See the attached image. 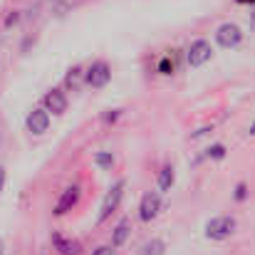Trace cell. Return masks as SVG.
Returning <instances> with one entry per match:
<instances>
[{
  "mask_svg": "<svg viewBox=\"0 0 255 255\" xmlns=\"http://www.w3.org/2000/svg\"><path fill=\"white\" fill-rule=\"evenodd\" d=\"M236 228H238L236 218L218 216V218H211L206 223V238H211V241H226V238H231L236 233Z\"/></svg>",
  "mask_w": 255,
  "mask_h": 255,
  "instance_id": "6da1fadb",
  "label": "cell"
},
{
  "mask_svg": "<svg viewBox=\"0 0 255 255\" xmlns=\"http://www.w3.org/2000/svg\"><path fill=\"white\" fill-rule=\"evenodd\" d=\"M124 188H127V181H117V183L109 188V193H107L104 201H102V208H99L97 223H104V221L117 211V206H119V201H122V196H124Z\"/></svg>",
  "mask_w": 255,
  "mask_h": 255,
  "instance_id": "7a4b0ae2",
  "label": "cell"
},
{
  "mask_svg": "<svg viewBox=\"0 0 255 255\" xmlns=\"http://www.w3.org/2000/svg\"><path fill=\"white\" fill-rule=\"evenodd\" d=\"M85 80L89 87L102 89V87L109 85V80H112V67H109L104 60H97V62L89 65V70L85 72Z\"/></svg>",
  "mask_w": 255,
  "mask_h": 255,
  "instance_id": "3957f363",
  "label": "cell"
},
{
  "mask_svg": "<svg viewBox=\"0 0 255 255\" xmlns=\"http://www.w3.org/2000/svg\"><path fill=\"white\" fill-rule=\"evenodd\" d=\"M216 40L221 47L231 50V47H238L241 40H243V30L236 25V22H223L218 30H216Z\"/></svg>",
  "mask_w": 255,
  "mask_h": 255,
  "instance_id": "277c9868",
  "label": "cell"
},
{
  "mask_svg": "<svg viewBox=\"0 0 255 255\" xmlns=\"http://www.w3.org/2000/svg\"><path fill=\"white\" fill-rule=\"evenodd\" d=\"M211 57H213V47H211L208 40H196V42H191V47H188V52H186V60H188L191 67H201V65H206Z\"/></svg>",
  "mask_w": 255,
  "mask_h": 255,
  "instance_id": "5b68a950",
  "label": "cell"
},
{
  "mask_svg": "<svg viewBox=\"0 0 255 255\" xmlns=\"http://www.w3.org/2000/svg\"><path fill=\"white\" fill-rule=\"evenodd\" d=\"M25 127H27V131L35 134V136L45 134L47 127H50V112H47V109H32V112L27 114V119H25Z\"/></svg>",
  "mask_w": 255,
  "mask_h": 255,
  "instance_id": "8992f818",
  "label": "cell"
},
{
  "mask_svg": "<svg viewBox=\"0 0 255 255\" xmlns=\"http://www.w3.org/2000/svg\"><path fill=\"white\" fill-rule=\"evenodd\" d=\"M159 213H161V196H159V193H146V196L141 198V203H139V218H141L144 223H149V221H154Z\"/></svg>",
  "mask_w": 255,
  "mask_h": 255,
  "instance_id": "52a82bcc",
  "label": "cell"
},
{
  "mask_svg": "<svg viewBox=\"0 0 255 255\" xmlns=\"http://www.w3.org/2000/svg\"><path fill=\"white\" fill-rule=\"evenodd\" d=\"M80 196H82L80 186H67V188L62 191V196L57 198V203H55V216H65L67 211H72V208L77 206Z\"/></svg>",
  "mask_w": 255,
  "mask_h": 255,
  "instance_id": "ba28073f",
  "label": "cell"
},
{
  "mask_svg": "<svg viewBox=\"0 0 255 255\" xmlns=\"http://www.w3.org/2000/svg\"><path fill=\"white\" fill-rule=\"evenodd\" d=\"M42 102H45V109L52 112V114H57V117L67 112V97H65L62 89H50Z\"/></svg>",
  "mask_w": 255,
  "mask_h": 255,
  "instance_id": "9c48e42d",
  "label": "cell"
},
{
  "mask_svg": "<svg viewBox=\"0 0 255 255\" xmlns=\"http://www.w3.org/2000/svg\"><path fill=\"white\" fill-rule=\"evenodd\" d=\"M52 243H55V248L60 251V255H82V246H80L77 241H72V238H65V236L55 233V236H52Z\"/></svg>",
  "mask_w": 255,
  "mask_h": 255,
  "instance_id": "30bf717a",
  "label": "cell"
},
{
  "mask_svg": "<svg viewBox=\"0 0 255 255\" xmlns=\"http://www.w3.org/2000/svg\"><path fill=\"white\" fill-rule=\"evenodd\" d=\"M129 233H131V223H129V218H122V221L117 223L114 233H112V248L124 246V243H127V238H129Z\"/></svg>",
  "mask_w": 255,
  "mask_h": 255,
  "instance_id": "8fae6325",
  "label": "cell"
},
{
  "mask_svg": "<svg viewBox=\"0 0 255 255\" xmlns=\"http://www.w3.org/2000/svg\"><path fill=\"white\" fill-rule=\"evenodd\" d=\"M173 181H176V173H173V166H164V169L159 171V191H171V186H173Z\"/></svg>",
  "mask_w": 255,
  "mask_h": 255,
  "instance_id": "7c38bea8",
  "label": "cell"
},
{
  "mask_svg": "<svg viewBox=\"0 0 255 255\" xmlns=\"http://www.w3.org/2000/svg\"><path fill=\"white\" fill-rule=\"evenodd\" d=\"M164 253H166V243L159 241V238H154V241H149V243L141 246V253L139 255H164Z\"/></svg>",
  "mask_w": 255,
  "mask_h": 255,
  "instance_id": "4fadbf2b",
  "label": "cell"
},
{
  "mask_svg": "<svg viewBox=\"0 0 255 255\" xmlns=\"http://www.w3.org/2000/svg\"><path fill=\"white\" fill-rule=\"evenodd\" d=\"M94 164H97L99 169H112V166H114L112 151H97V154H94Z\"/></svg>",
  "mask_w": 255,
  "mask_h": 255,
  "instance_id": "5bb4252c",
  "label": "cell"
},
{
  "mask_svg": "<svg viewBox=\"0 0 255 255\" xmlns=\"http://www.w3.org/2000/svg\"><path fill=\"white\" fill-rule=\"evenodd\" d=\"M80 77H82V70H80V67H72V70L67 72V77H65V85L75 89V87L80 85Z\"/></svg>",
  "mask_w": 255,
  "mask_h": 255,
  "instance_id": "9a60e30c",
  "label": "cell"
},
{
  "mask_svg": "<svg viewBox=\"0 0 255 255\" xmlns=\"http://www.w3.org/2000/svg\"><path fill=\"white\" fill-rule=\"evenodd\" d=\"M208 159H213V161L226 159V146H223V144H213V146L208 149Z\"/></svg>",
  "mask_w": 255,
  "mask_h": 255,
  "instance_id": "2e32d148",
  "label": "cell"
},
{
  "mask_svg": "<svg viewBox=\"0 0 255 255\" xmlns=\"http://www.w3.org/2000/svg\"><path fill=\"white\" fill-rule=\"evenodd\" d=\"M159 72H161V75H171V72H173V60H171V57H164V60L159 62Z\"/></svg>",
  "mask_w": 255,
  "mask_h": 255,
  "instance_id": "e0dca14e",
  "label": "cell"
},
{
  "mask_svg": "<svg viewBox=\"0 0 255 255\" xmlns=\"http://www.w3.org/2000/svg\"><path fill=\"white\" fill-rule=\"evenodd\" d=\"M92 255H114V248H112V246H102V248H97Z\"/></svg>",
  "mask_w": 255,
  "mask_h": 255,
  "instance_id": "ac0fdd59",
  "label": "cell"
},
{
  "mask_svg": "<svg viewBox=\"0 0 255 255\" xmlns=\"http://www.w3.org/2000/svg\"><path fill=\"white\" fill-rule=\"evenodd\" d=\"M246 191H248V188H246V183H238V186H236V198H238V201H243V198H246Z\"/></svg>",
  "mask_w": 255,
  "mask_h": 255,
  "instance_id": "d6986e66",
  "label": "cell"
},
{
  "mask_svg": "<svg viewBox=\"0 0 255 255\" xmlns=\"http://www.w3.org/2000/svg\"><path fill=\"white\" fill-rule=\"evenodd\" d=\"M117 119H119V109H114V112L104 114V122H117Z\"/></svg>",
  "mask_w": 255,
  "mask_h": 255,
  "instance_id": "ffe728a7",
  "label": "cell"
},
{
  "mask_svg": "<svg viewBox=\"0 0 255 255\" xmlns=\"http://www.w3.org/2000/svg\"><path fill=\"white\" fill-rule=\"evenodd\" d=\"M206 131H211V129H208V127H203V129H198V131H196V134H193V139H201V136H203V134H206Z\"/></svg>",
  "mask_w": 255,
  "mask_h": 255,
  "instance_id": "44dd1931",
  "label": "cell"
},
{
  "mask_svg": "<svg viewBox=\"0 0 255 255\" xmlns=\"http://www.w3.org/2000/svg\"><path fill=\"white\" fill-rule=\"evenodd\" d=\"M2 186H5V169L0 166V191H2Z\"/></svg>",
  "mask_w": 255,
  "mask_h": 255,
  "instance_id": "7402d4cb",
  "label": "cell"
},
{
  "mask_svg": "<svg viewBox=\"0 0 255 255\" xmlns=\"http://www.w3.org/2000/svg\"><path fill=\"white\" fill-rule=\"evenodd\" d=\"M248 22H251V30H255V10L251 12V17H248Z\"/></svg>",
  "mask_w": 255,
  "mask_h": 255,
  "instance_id": "603a6c76",
  "label": "cell"
},
{
  "mask_svg": "<svg viewBox=\"0 0 255 255\" xmlns=\"http://www.w3.org/2000/svg\"><path fill=\"white\" fill-rule=\"evenodd\" d=\"M251 136H255V122L251 124Z\"/></svg>",
  "mask_w": 255,
  "mask_h": 255,
  "instance_id": "cb8c5ba5",
  "label": "cell"
},
{
  "mask_svg": "<svg viewBox=\"0 0 255 255\" xmlns=\"http://www.w3.org/2000/svg\"><path fill=\"white\" fill-rule=\"evenodd\" d=\"M0 255H5V248H2V241H0Z\"/></svg>",
  "mask_w": 255,
  "mask_h": 255,
  "instance_id": "d4e9b609",
  "label": "cell"
},
{
  "mask_svg": "<svg viewBox=\"0 0 255 255\" xmlns=\"http://www.w3.org/2000/svg\"><path fill=\"white\" fill-rule=\"evenodd\" d=\"M238 2H255V0H238Z\"/></svg>",
  "mask_w": 255,
  "mask_h": 255,
  "instance_id": "484cf974",
  "label": "cell"
}]
</instances>
